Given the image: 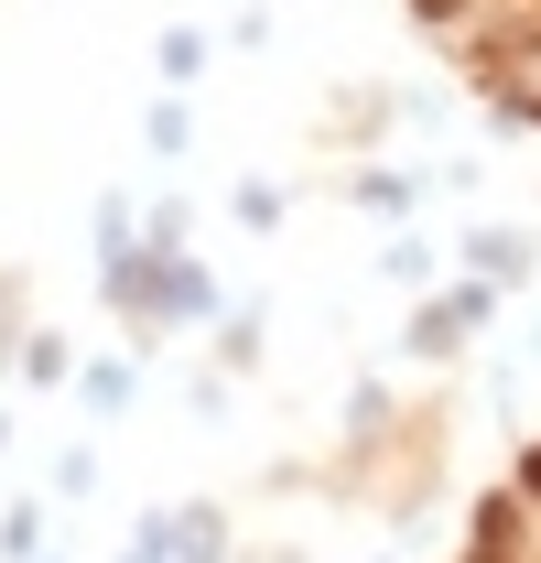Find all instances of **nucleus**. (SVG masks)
<instances>
[{
	"label": "nucleus",
	"mask_w": 541,
	"mask_h": 563,
	"mask_svg": "<svg viewBox=\"0 0 541 563\" xmlns=\"http://www.w3.org/2000/svg\"><path fill=\"white\" fill-rule=\"evenodd\" d=\"M217 314H228L217 272H196V250H174V261L152 272V325H217Z\"/></svg>",
	"instance_id": "f257e3e1"
},
{
	"label": "nucleus",
	"mask_w": 541,
	"mask_h": 563,
	"mask_svg": "<svg viewBox=\"0 0 541 563\" xmlns=\"http://www.w3.org/2000/svg\"><path fill=\"white\" fill-rule=\"evenodd\" d=\"M411 196H422V185H411V174H390V163H357V174H346V207H368L379 228H401Z\"/></svg>",
	"instance_id": "f03ea898"
},
{
	"label": "nucleus",
	"mask_w": 541,
	"mask_h": 563,
	"mask_svg": "<svg viewBox=\"0 0 541 563\" xmlns=\"http://www.w3.org/2000/svg\"><path fill=\"white\" fill-rule=\"evenodd\" d=\"M174 563H228V509L217 498H185L174 509Z\"/></svg>",
	"instance_id": "7ed1b4c3"
},
{
	"label": "nucleus",
	"mask_w": 541,
	"mask_h": 563,
	"mask_svg": "<svg viewBox=\"0 0 541 563\" xmlns=\"http://www.w3.org/2000/svg\"><path fill=\"white\" fill-rule=\"evenodd\" d=\"M131 390H141V379H131V357H98V368H76V401H87L98 422H120V412H131Z\"/></svg>",
	"instance_id": "20e7f679"
},
{
	"label": "nucleus",
	"mask_w": 541,
	"mask_h": 563,
	"mask_svg": "<svg viewBox=\"0 0 541 563\" xmlns=\"http://www.w3.org/2000/svg\"><path fill=\"white\" fill-rule=\"evenodd\" d=\"M466 261L487 282H520V272H531V239H509V228H466Z\"/></svg>",
	"instance_id": "39448f33"
},
{
	"label": "nucleus",
	"mask_w": 541,
	"mask_h": 563,
	"mask_svg": "<svg viewBox=\"0 0 541 563\" xmlns=\"http://www.w3.org/2000/svg\"><path fill=\"white\" fill-rule=\"evenodd\" d=\"M11 379H22V390H66V379H76L66 336H44V325H33V336H22V368H11Z\"/></svg>",
	"instance_id": "423d86ee"
},
{
	"label": "nucleus",
	"mask_w": 541,
	"mask_h": 563,
	"mask_svg": "<svg viewBox=\"0 0 541 563\" xmlns=\"http://www.w3.org/2000/svg\"><path fill=\"white\" fill-rule=\"evenodd\" d=\"M228 217H239V228H250V239H270V228H281V217H292V196H281V185H270V174H250V185H239V196H228Z\"/></svg>",
	"instance_id": "0eeeda50"
},
{
	"label": "nucleus",
	"mask_w": 541,
	"mask_h": 563,
	"mask_svg": "<svg viewBox=\"0 0 541 563\" xmlns=\"http://www.w3.org/2000/svg\"><path fill=\"white\" fill-rule=\"evenodd\" d=\"M466 347V314H455V303H422V314H411V357H455Z\"/></svg>",
	"instance_id": "6e6552de"
},
{
	"label": "nucleus",
	"mask_w": 541,
	"mask_h": 563,
	"mask_svg": "<svg viewBox=\"0 0 541 563\" xmlns=\"http://www.w3.org/2000/svg\"><path fill=\"white\" fill-rule=\"evenodd\" d=\"M141 141H152L163 163H185V152H196V109H185V98H163V109L141 120Z\"/></svg>",
	"instance_id": "1a4fd4ad"
},
{
	"label": "nucleus",
	"mask_w": 541,
	"mask_h": 563,
	"mask_svg": "<svg viewBox=\"0 0 541 563\" xmlns=\"http://www.w3.org/2000/svg\"><path fill=\"white\" fill-rule=\"evenodd\" d=\"M152 66H163V87H196V76H206V33H185V22H174V33L152 44Z\"/></svg>",
	"instance_id": "9d476101"
},
{
	"label": "nucleus",
	"mask_w": 541,
	"mask_h": 563,
	"mask_svg": "<svg viewBox=\"0 0 541 563\" xmlns=\"http://www.w3.org/2000/svg\"><path fill=\"white\" fill-rule=\"evenodd\" d=\"M0 553H11V563H44V509H33V498L0 509Z\"/></svg>",
	"instance_id": "9b49d317"
}]
</instances>
